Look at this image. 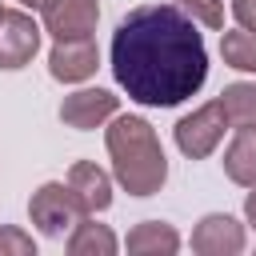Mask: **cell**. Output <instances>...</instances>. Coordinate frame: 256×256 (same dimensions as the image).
Here are the masks:
<instances>
[{
	"label": "cell",
	"instance_id": "52a82bcc",
	"mask_svg": "<svg viewBox=\"0 0 256 256\" xmlns=\"http://www.w3.org/2000/svg\"><path fill=\"white\" fill-rule=\"evenodd\" d=\"M40 24L52 40H84L100 24V4L96 0H48L40 8Z\"/></svg>",
	"mask_w": 256,
	"mask_h": 256
},
{
	"label": "cell",
	"instance_id": "30bf717a",
	"mask_svg": "<svg viewBox=\"0 0 256 256\" xmlns=\"http://www.w3.org/2000/svg\"><path fill=\"white\" fill-rule=\"evenodd\" d=\"M68 184H72V192L84 200V208H88L92 216L112 208V176H108L96 160H76V164L68 168Z\"/></svg>",
	"mask_w": 256,
	"mask_h": 256
},
{
	"label": "cell",
	"instance_id": "7c38bea8",
	"mask_svg": "<svg viewBox=\"0 0 256 256\" xmlns=\"http://www.w3.org/2000/svg\"><path fill=\"white\" fill-rule=\"evenodd\" d=\"M224 176L240 188L256 184V128H236L232 144L224 148Z\"/></svg>",
	"mask_w": 256,
	"mask_h": 256
},
{
	"label": "cell",
	"instance_id": "5b68a950",
	"mask_svg": "<svg viewBox=\"0 0 256 256\" xmlns=\"http://www.w3.org/2000/svg\"><path fill=\"white\" fill-rule=\"evenodd\" d=\"M40 36H44V24H36L24 8H4L0 12V72H16L32 64V56L40 52Z\"/></svg>",
	"mask_w": 256,
	"mask_h": 256
},
{
	"label": "cell",
	"instance_id": "ba28073f",
	"mask_svg": "<svg viewBox=\"0 0 256 256\" xmlns=\"http://www.w3.org/2000/svg\"><path fill=\"white\" fill-rule=\"evenodd\" d=\"M248 244V232L228 212H208L192 228V252L196 256H240Z\"/></svg>",
	"mask_w": 256,
	"mask_h": 256
},
{
	"label": "cell",
	"instance_id": "9c48e42d",
	"mask_svg": "<svg viewBox=\"0 0 256 256\" xmlns=\"http://www.w3.org/2000/svg\"><path fill=\"white\" fill-rule=\"evenodd\" d=\"M100 68V48L92 36L84 40H56L48 52V76L60 84H84Z\"/></svg>",
	"mask_w": 256,
	"mask_h": 256
},
{
	"label": "cell",
	"instance_id": "d6986e66",
	"mask_svg": "<svg viewBox=\"0 0 256 256\" xmlns=\"http://www.w3.org/2000/svg\"><path fill=\"white\" fill-rule=\"evenodd\" d=\"M244 224L256 232V184L248 188V196H244Z\"/></svg>",
	"mask_w": 256,
	"mask_h": 256
},
{
	"label": "cell",
	"instance_id": "e0dca14e",
	"mask_svg": "<svg viewBox=\"0 0 256 256\" xmlns=\"http://www.w3.org/2000/svg\"><path fill=\"white\" fill-rule=\"evenodd\" d=\"M0 256H36V240L16 224H0Z\"/></svg>",
	"mask_w": 256,
	"mask_h": 256
},
{
	"label": "cell",
	"instance_id": "6da1fadb",
	"mask_svg": "<svg viewBox=\"0 0 256 256\" xmlns=\"http://www.w3.org/2000/svg\"><path fill=\"white\" fill-rule=\"evenodd\" d=\"M112 76L144 108H176L208 80L200 24L168 0L132 8L112 32Z\"/></svg>",
	"mask_w": 256,
	"mask_h": 256
},
{
	"label": "cell",
	"instance_id": "3957f363",
	"mask_svg": "<svg viewBox=\"0 0 256 256\" xmlns=\"http://www.w3.org/2000/svg\"><path fill=\"white\" fill-rule=\"evenodd\" d=\"M84 216H92L84 208V200L72 192L68 180H44L32 196H28V220L36 224V232L44 236H64L72 232Z\"/></svg>",
	"mask_w": 256,
	"mask_h": 256
},
{
	"label": "cell",
	"instance_id": "ac0fdd59",
	"mask_svg": "<svg viewBox=\"0 0 256 256\" xmlns=\"http://www.w3.org/2000/svg\"><path fill=\"white\" fill-rule=\"evenodd\" d=\"M232 16L240 28H252L256 32V0H232Z\"/></svg>",
	"mask_w": 256,
	"mask_h": 256
},
{
	"label": "cell",
	"instance_id": "9a60e30c",
	"mask_svg": "<svg viewBox=\"0 0 256 256\" xmlns=\"http://www.w3.org/2000/svg\"><path fill=\"white\" fill-rule=\"evenodd\" d=\"M220 56L236 72H256V32L252 28H224L220 32Z\"/></svg>",
	"mask_w": 256,
	"mask_h": 256
},
{
	"label": "cell",
	"instance_id": "ffe728a7",
	"mask_svg": "<svg viewBox=\"0 0 256 256\" xmlns=\"http://www.w3.org/2000/svg\"><path fill=\"white\" fill-rule=\"evenodd\" d=\"M20 4H24V8H44L48 0H20Z\"/></svg>",
	"mask_w": 256,
	"mask_h": 256
},
{
	"label": "cell",
	"instance_id": "277c9868",
	"mask_svg": "<svg viewBox=\"0 0 256 256\" xmlns=\"http://www.w3.org/2000/svg\"><path fill=\"white\" fill-rule=\"evenodd\" d=\"M224 132H228V116H224L220 100H208V104H200V108H192L188 116L176 120L172 140L188 160H208L224 144Z\"/></svg>",
	"mask_w": 256,
	"mask_h": 256
},
{
	"label": "cell",
	"instance_id": "4fadbf2b",
	"mask_svg": "<svg viewBox=\"0 0 256 256\" xmlns=\"http://www.w3.org/2000/svg\"><path fill=\"white\" fill-rule=\"evenodd\" d=\"M120 240L108 224H96V216H84L68 232V256H116Z\"/></svg>",
	"mask_w": 256,
	"mask_h": 256
},
{
	"label": "cell",
	"instance_id": "2e32d148",
	"mask_svg": "<svg viewBox=\"0 0 256 256\" xmlns=\"http://www.w3.org/2000/svg\"><path fill=\"white\" fill-rule=\"evenodd\" d=\"M168 4H176L180 12H188L200 28L224 32V0H168Z\"/></svg>",
	"mask_w": 256,
	"mask_h": 256
},
{
	"label": "cell",
	"instance_id": "8fae6325",
	"mask_svg": "<svg viewBox=\"0 0 256 256\" xmlns=\"http://www.w3.org/2000/svg\"><path fill=\"white\" fill-rule=\"evenodd\" d=\"M124 248L132 256H172V252H180V232L168 220H140L128 228Z\"/></svg>",
	"mask_w": 256,
	"mask_h": 256
},
{
	"label": "cell",
	"instance_id": "7a4b0ae2",
	"mask_svg": "<svg viewBox=\"0 0 256 256\" xmlns=\"http://www.w3.org/2000/svg\"><path fill=\"white\" fill-rule=\"evenodd\" d=\"M104 144L112 156V176L128 196H156L168 184V156L144 116L116 112L104 128Z\"/></svg>",
	"mask_w": 256,
	"mask_h": 256
},
{
	"label": "cell",
	"instance_id": "5bb4252c",
	"mask_svg": "<svg viewBox=\"0 0 256 256\" xmlns=\"http://www.w3.org/2000/svg\"><path fill=\"white\" fill-rule=\"evenodd\" d=\"M216 100H220V108L228 116V128H256V84L236 80Z\"/></svg>",
	"mask_w": 256,
	"mask_h": 256
},
{
	"label": "cell",
	"instance_id": "8992f818",
	"mask_svg": "<svg viewBox=\"0 0 256 256\" xmlns=\"http://www.w3.org/2000/svg\"><path fill=\"white\" fill-rule=\"evenodd\" d=\"M116 112H120V96L108 88H76L60 100V120L64 128H76V132L104 128Z\"/></svg>",
	"mask_w": 256,
	"mask_h": 256
},
{
	"label": "cell",
	"instance_id": "44dd1931",
	"mask_svg": "<svg viewBox=\"0 0 256 256\" xmlns=\"http://www.w3.org/2000/svg\"><path fill=\"white\" fill-rule=\"evenodd\" d=\"M0 12H4V8H0Z\"/></svg>",
	"mask_w": 256,
	"mask_h": 256
}]
</instances>
